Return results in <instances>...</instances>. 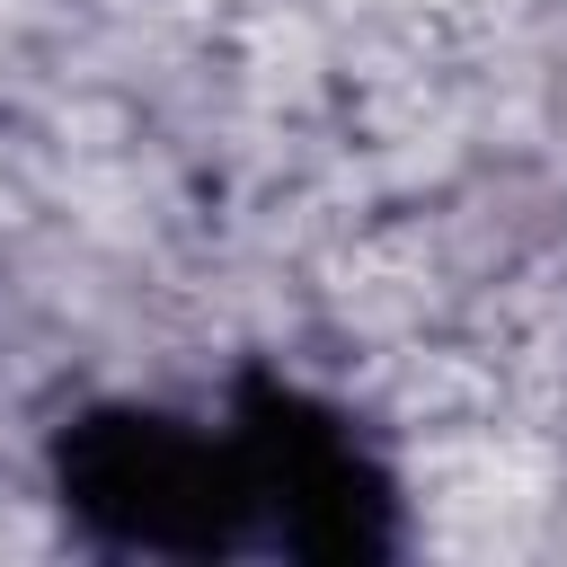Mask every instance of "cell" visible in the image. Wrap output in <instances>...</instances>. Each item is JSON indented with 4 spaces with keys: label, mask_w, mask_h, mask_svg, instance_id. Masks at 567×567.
Instances as JSON below:
<instances>
[{
    "label": "cell",
    "mask_w": 567,
    "mask_h": 567,
    "mask_svg": "<svg viewBox=\"0 0 567 567\" xmlns=\"http://www.w3.org/2000/svg\"><path fill=\"white\" fill-rule=\"evenodd\" d=\"M44 505L71 549L142 567H239L257 558V505L221 408L97 390L44 425Z\"/></svg>",
    "instance_id": "obj_1"
},
{
    "label": "cell",
    "mask_w": 567,
    "mask_h": 567,
    "mask_svg": "<svg viewBox=\"0 0 567 567\" xmlns=\"http://www.w3.org/2000/svg\"><path fill=\"white\" fill-rule=\"evenodd\" d=\"M248 505H257V558L284 567H390L416 549L408 470L381 443V425L337 399L328 381L292 372L284 354H239L213 390Z\"/></svg>",
    "instance_id": "obj_2"
}]
</instances>
